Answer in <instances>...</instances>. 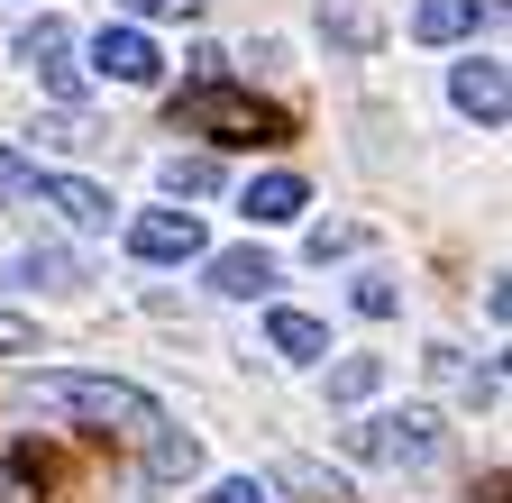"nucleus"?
Wrapping results in <instances>:
<instances>
[{
	"label": "nucleus",
	"instance_id": "f3484780",
	"mask_svg": "<svg viewBox=\"0 0 512 503\" xmlns=\"http://www.w3.org/2000/svg\"><path fill=\"white\" fill-rule=\"evenodd\" d=\"M0 202H37V165L19 147H0Z\"/></svg>",
	"mask_w": 512,
	"mask_h": 503
},
{
	"label": "nucleus",
	"instance_id": "6ab92c4d",
	"mask_svg": "<svg viewBox=\"0 0 512 503\" xmlns=\"http://www.w3.org/2000/svg\"><path fill=\"white\" fill-rule=\"evenodd\" d=\"M348 302L366 311V321H394V311H403V293L384 284V275H357V293H348Z\"/></svg>",
	"mask_w": 512,
	"mask_h": 503
},
{
	"label": "nucleus",
	"instance_id": "20e7f679",
	"mask_svg": "<svg viewBox=\"0 0 512 503\" xmlns=\"http://www.w3.org/2000/svg\"><path fill=\"white\" fill-rule=\"evenodd\" d=\"M64 55H74V28H64V19H28V28H19V65H28L55 101H83V74L64 65Z\"/></svg>",
	"mask_w": 512,
	"mask_h": 503
},
{
	"label": "nucleus",
	"instance_id": "f03ea898",
	"mask_svg": "<svg viewBox=\"0 0 512 503\" xmlns=\"http://www.w3.org/2000/svg\"><path fill=\"white\" fill-rule=\"evenodd\" d=\"M174 119H183V129H202V138H220V147H256V138H284V110L247 101V92H229V83H192V92L174 101Z\"/></svg>",
	"mask_w": 512,
	"mask_h": 503
},
{
	"label": "nucleus",
	"instance_id": "0eeeda50",
	"mask_svg": "<svg viewBox=\"0 0 512 503\" xmlns=\"http://www.w3.org/2000/svg\"><path fill=\"white\" fill-rule=\"evenodd\" d=\"M92 65H101L110 83H156V74H165V55H156V37H147V28H128V19H119V28H101V37H92Z\"/></svg>",
	"mask_w": 512,
	"mask_h": 503
},
{
	"label": "nucleus",
	"instance_id": "7ed1b4c3",
	"mask_svg": "<svg viewBox=\"0 0 512 503\" xmlns=\"http://www.w3.org/2000/svg\"><path fill=\"white\" fill-rule=\"evenodd\" d=\"M357 458H375V467H430V458H439V412H430V403L375 412V421L357 430Z\"/></svg>",
	"mask_w": 512,
	"mask_h": 503
},
{
	"label": "nucleus",
	"instance_id": "f257e3e1",
	"mask_svg": "<svg viewBox=\"0 0 512 503\" xmlns=\"http://www.w3.org/2000/svg\"><path fill=\"white\" fill-rule=\"evenodd\" d=\"M37 403L74 412L92 430H156V403L138 385H119V375H37Z\"/></svg>",
	"mask_w": 512,
	"mask_h": 503
},
{
	"label": "nucleus",
	"instance_id": "2eb2a0df",
	"mask_svg": "<svg viewBox=\"0 0 512 503\" xmlns=\"http://www.w3.org/2000/svg\"><path fill=\"white\" fill-rule=\"evenodd\" d=\"M147 467H156V476H192V467H202V449H192L183 430H165V421H156V439H147Z\"/></svg>",
	"mask_w": 512,
	"mask_h": 503
},
{
	"label": "nucleus",
	"instance_id": "ddd939ff",
	"mask_svg": "<svg viewBox=\"0 0 512 503\" xmlns=\"http://www.w3.org/2000/svg\"><path fill=\"white\" fill-rule=\"evenodd\" d=\"M10 275H19V284H37V293H64V284H83V266L64 257V247H28V257H19Z\"/></svg>",
	"mask_w": 512,
	"mask_h": 503
},
{
	"label": "nucleus",
	"instance_id": "5701e85b",
	"mask_svg": "<svg viewBox=\"0 0 512 503\" xmlns=\"http://www.w3.org/2000/svg\"><path fill=\"white\" fill-rule=\"evenodd\" d=\"M320 19H330V28L348 37V46H366V37H375V28H366V10H320Z\"/></svg>",
	"mask_w": 512,
	"mask_h": 503
},
{
	"label": "nucleus",
	"instance_id": "1a4fd4ad",
	"mask_svg": "<svg viewBox=\"0 0 512 503\" xmlns=\"http://www.w3.org/2000/svg\"><path fill=\"white\" fill-rule=\"evenodd\" d=\"M302 202H311V183H302V174H256V183H247V220H256V229L302 220Z\"/></svg>",
	"mask_w": 512,
	"mask_h": 503
},
{
	"label": "nucleus",
	"instance_id": "4be33fe9",
	"mask_svg": "<svg viewBox=\"0 0 512 503\" xmlns=\"http://www.w3.org/2000/svg\"><path fill=\"white\" fill-rule=\"evenodd\" d=\"M0 503H46V494H37V476H28V467L0 458Z\"/></svg>",
	"mask_w": 512,
	"mask_h": 503
},
{
	"label": "nucleus",
	"instance_id": "aec40b11",
	"mask_svg": "<svg viewBox=\"0 0 512 503\" xmlns=\"http://www.w3.org/2000/svg\"><path fill=\"white\" fill-rule=\"evenodd\" d=\"M37 348V321H28V311H0V357H28Z\"/></svg>",
	"mask_w": 512,
	"mask_h": 503
},
{
	"label": "nucleus",
	"instance_id": "9d476101",
	"mask_svg": "<svg viewBox=\"0 0 512 503\" xmlns=\"http://www.w3.org/2000/svg\"><path fill=\"white\" fill-rule=\"evenodd\" d=\"M476 19H485V0H412V37L421 46H458Z\"/></svg>",
	"mask_w": 512,
	"mask_h": 503
},
{
	"label": "nucleus",
	"instance_id": "9b49d317",
	"mask_svg": "<svg viewBox=\"0 0 512 503\" xmlns=\"http://www.w3.org/2000/svg\"><path fill=\"white\" fill-rule=\"evenodd\" d=\"M275 284V257H256V247H229V257H211V293H229V302H256Z\"/></svg>",
	"mask_w": 512,
	"mask_h": 503
},
{
	"label": "nucleus",
	"instance_id": "dca6fc26",
	"mask_svg": "<svg viewBox=\"0 0 512 503\" xmlns=\"http://www.w3.org/2000/svg\"><path fill=\"white\" fill-rule=\"evenodd\" d=\"M375 375H384L375 357H339V366H330V403H366V394H375Z\"/></svg>",
	"mask_w": 512,
	"mask_h": 503
},
{
	"label": "nucleus",
	"instance_id": "6e6552de",
	"mask_svg": "<svg viewBox=\"0 0 512 503\" xmlns=\"http://www.w3.org/2000/svg\"><path fill=\"white\" fill-rule=\"evenodd\" d=\"M37 202L55 220H74V229H110V211H119L101 183H83V174H37Z\"/></svg>",
	"mask_w": 512,
	"mask_h": 503
},
{
	"label": "nucleus",
	"instance_id": "412c9836",
	"mask_svg": "<svg viewBox=\"0 0 512 503\" xmlns=\"http://www.w3.org/2000/svg\"><path fill=\"white\" fill-rule=\"evenodd\" d=\"M202 503H275V494H266V485H256V476H220V485H211Z\"/></svg>",
	"mask_w": 512,
	"mask_h": 503
},
{
	"label": "nucleus",
	"instance_id": "4468645a",
	"mask_svg": "<svg viewBox=\"0 0 512 503\" xmlns=\"http://www.w3.org/2000/svg\"><path fill=\"white\" fill-rule=\"evenodd\" d=\"M165 193H174V202L220 193V156H165Z\"/></svg>",
	"mask_w": 512,
	"mask_h": 503
},
{
	"label": "nucleus",
	"instance_id": "39448f33",
	"mask_svg": "<svg viewBox=\"0 0 512 503\" xmlns=\"http://www.w3.org/2000/svg\"><path fill=\"white\" fill-rule=\"evenodd\" d=\"M128 257L192 266V257H202V220H192V211H138V220H128Z\"/></svg>",
	"mask_w": 512,
	"mask_h": 503
},
{
	"label": "nucleus",
	"instance_id": "a211bd4d",
	"mask_svg": "<svg viewBox=\"0 0 512 503\" xmlns=\"http://www.w3.org/2000/svg\"><path fill=\"white\" fill-rule=\"evenodd\" d=\"M357 247H366V229H357V220H330V229H311V257H320V266H330V257H357Z\"/></svg>",
	"mask_w": 512,
	"mask_h": 503
},
{
	"label": "nucleus",
	"instance_id": "b1692460",
	"mask_svg": "<svg viewBox=\"0 0 512 503\" xmlns=\"http://www.w3.org/2000/svg\"><path fill=\"white\" fill-rule=\"evenodd\" d=\"M147 19H202V0H138Z\"/></svg>",
	"mask_w": 512,
	"mask_h": 503
},
{
	"label": "nucleus",
	"instance_id": "f8f14e48",
	"mask_svg": "<svg viewBox=\"0 0 512 503\" xmlns=\"http://www.w3.org/2000/svg\"><path fill=\"white\" fill-rule=\"evenodd\" d=\"M266 339H275V357H293V366L330 357V330H320L311 311H275V321H266Z\"/></svg>",
	"mask_w": 512,
	"mask_h": 503
},
{
	"label": "nucleus",
	"instance_id": "423d86ee",
	"mask_svg": "<svg viewBox=\"0 0 512 503\" xmlns=\"http://www.w3.org/2000/svg\"><path fill=\"white\" fill-rule=\"evenodd\" d=\"M448 101H458L476 129H503V110H512V74L494 65V55H467V65H448Z\"/></svg>",
	"mask_w": 512,
	"mask_h": 503
}]
</instances>
